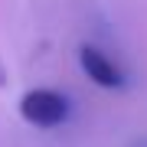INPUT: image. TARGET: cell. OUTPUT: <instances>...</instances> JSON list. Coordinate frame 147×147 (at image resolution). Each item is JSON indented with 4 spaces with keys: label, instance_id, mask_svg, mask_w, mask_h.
Listing matches in <instances>:
<instances>
[{
    "label": "cell",
    "instance_id": "1",
    "mask_svg": "<svg viewBox=\"0 0 147 147\" xmlns=\"http://www.w3.org/2000/svg\"><path fill=\"white\" fill-rule=\"evenodd\" d=\"M20 115L33 127H59L69 118V101L62 92L36 88V92H26L20 98Z\"/></svg>",
    "mask_w": 147,
    "mask_h": 147
},
{
    "label": "cell",
    "instance_id": "2",
    "mask_svg": "<svg viewBox=\"0 0 147 147\" xmlns=\"http://www.w3.org/2000/svg\"><path fill=\"white\" fill-rule=\"evenodd\" d=\"M79 62L85 69V75H88L95 85H101V88H121V85H124V72H121L118 62L111 56H105L98 46H82L79 49Z\"/></svg>",
    "mask_w": 147,
    "mask_h": 147
}]
</instances>
